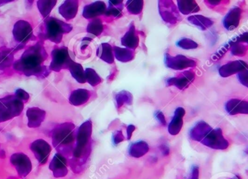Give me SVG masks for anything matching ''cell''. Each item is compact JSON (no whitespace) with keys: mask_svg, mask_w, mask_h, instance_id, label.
<instances>
[{"mask_svg":"<svg viewBox=\"0 0 248 179\" xmlns=\"http://www.w3.org/2000/svg\"><path fill=\"white\" fill-rule=\"evenodd\" d=\"M48 57L43 41H39L25 50L21 58L13 64L14 69L26 76L45 79L50 74L48 68L43 65Z\"/></svg>","mask_w":248,"mask_h":179,"instance_id":"6da1fadb","label":"cell"},{"mask_svg":"<svg viewBox=\"0 0 248 179\" xmlns=\"http://www.w3.org/2000/svg\"><path fill=\"white\" fill-rule=\"evenodd\" d=\"M92 128V121L88 120L77 130L76 143L70 161L71 167L75 173L78 172L80 166L85 164L91 153Z\"/></svg>","mask_w":248,"mask_h":179,"instance_id":"7a4b0ae2","label":"cell"},{"mask_svg":"<svg viewBox=\"0 0 248 179\" xmlns=\"http://www.w3.org/2000/svg\"><path fill=\"white\" fill-rule=\"evenodd\" d=\"M77 130L72 123H64L55 127L52 131L54 148L62 155L72 154L76 143Z\"/></svg>","mask_w":248,"mask_h":179,"instance_id":"3957f363","label":"cell"},{"mask_svg":"<svg viewBox=\"0 0 248 179\" xmlns=\"http://www.w3.org/2000/svg\"><path fill=\"white\" fill-rule=\"evenodd\" d=\"M72 29L73 27L71 24L53 17H47L42 25V31L39 34V37L42 41L47 40L59 44L62 42L63 34H69Z\"/></svg>","mask_w":248,"mask_h":179,"instance_id":"277c9868","label":"cell"},{"mask_svg":"<svg viewBox=\"0 0 248 179\" xmlns=\"http://www.w3.org/2000/svg\"><path fill=\"white\" fill-rule=\"evenodd\" d=\"M24 108V102L15 95L0 98V124L19 116Z\"/></svg>","mask_w":248,"mask_h":179,"instance_id":"5b68a950","label":"cell"},{"mask_svg":"<svg viewBox=\"0 0 248 179\" xmlns=\"http://www.w3.org/2000/svg\"><path fill=\"white\" fill-rule=\"evenodd\" d=\"M52 61L49 70L59 72L68 69L74 62V55L66 47H55L52 51Z\"/></svg>","mask_w":248,"mask_h":179,"instance_id":"8992f818","label":"cell"},{"mask_svg":"<svg viewBox=\"0 0 248 179\" xmlns=\"http://www.w3.org/2000/svg\"><path fill=\"white\" fill-rule=\"evenodd\" d=\"M201 143L206 147L214 150H226L229 146V141L223 137L220 128H212L211 131L202 140Z\"/></svg>","mask_w":248,"mask_h":179,"instance_id":"52a82bcc","label":"cell"},{"mask_svg":"<svg viewBox=\"0 0 248 179\" xmlns=\"http://www.w3.org/2000/svg\"><path fill=\"white\" fill-rule=\"evenodd\" d=\"M14 40L18 43V46L24 47L33 37V28L31 24L26 21H18L14 25L13 30Z\"/></svg>","mask_w":248,"mask_h":179,"instance_id":"ba28073f","label":"cell"},{"mask_svg":"<svg viewBox=\"0 0 248 179\" xmlns=\"http://www.w3.org/2000/svg\"><path fill=\"white\" fill-rule=\"evenodd\" d=\"M159 11L162 20L168 24L174 25L181 21V17L178 8L172 1H159Z\"/></svg>","mask_w":248,"mask_h":179,"instance_id":"9c48e42d","label":"cell"},{"mask_svg":"<svg viewBox=\"0 0 248 179\" xmlns=\"http://www.w3.org/2000/svg\"><path fill=\"white\" fill-rule=\"evenodd\" d=\"M165 63L167 67L175 70H183L197 66V63L194 60L183 55L171 56L167 53L165 55Z\"/></svg>","mask_w":248,"mask_h":179,"instance_id":"30bf717a","label":"cell"},{"mask_svg":"<svg viewBox=\"0 0 248 179\" xmlns=\"http://www.w3.org/2000/svg\"><path fill=\"white\" fill-rule=\"evenodd\" d=\"M11 163L16 169L18 176L25 178L30 174L32 169L31 160L24 153H15L11 157Z\"/></svg>","mask_w":248,"mask_h":179,"instance_id":"8fae6325","label":"cell"},{"mask_svg":"<svg viewBox=\"0 0 248 179\" xmlns=\"http://www.w3.org/2000/svg\"><path fill=\"white\" fill-rule=\"evenodd\" d=\"M32 152L40 165L46 164L51 152V147L44 139H37L33 141L30 145Z\"/></svg>","mask_w":248,"mask_h":179,"instance_id":"7c38bea8","label":"cell"},{"mask_svg":"<svg viewBox=\"0 0 248 179\" xmlns=\"http://www.w3.org/2000/svg\"><path fill=\"white\" fill-rule=\"evenodd\" d=\"M195 79V73L193 70H186L180 73L175 77L170 78L167 80V86H175L181 90L187 89Z\"/></svg>","mask_w":248,"mask_h":179,"instance_id":"4fadbf2b","label":"cell"},{"mask_svg":"<svg viewBox=\"0 0 248 179\" xmlns=\"http://www.w3.org/2000/svg\"><path fill=\"white\" fill-rule=\"evenodd\" d=\"M49 168L53 172L55 178H63L67 175V160L66 157L59 153L55 154L50 162Z\"/></svg>","mask_w":248,"mask_h":179,"instance_id":"5bb4252c","label":"cell"},{"mask_svg":"<svg viewBox=\"0 0 248 179\" xmlns=\"http://www.w3.org/2000/svg\"><path fill=\"white\" fill-rule=\"evenodd\" d=\"M247 69H248V65L245 62L242 60H235V61L229 62L222 66L219 69L218 72L221 77L227 78L247 70Z\"/></svg>","mask_w":248,"mask_h":179,"instance_id":"9a60e30c","label":"cell"},{"mask_svg":"<svg viewBox=\"0 0 248 179\" xmlns=\"http://www.w3.org/2000/svg\"><path fill=\"white\" fill-rule=\"evenodd\" d=\"M242 10L237 7L232 8L226 14L223 21V27L228 31H233L237 28L240 22Z\"/></svg>","mask_w":248,"mask_h":179,"instance_id":"2e32d148","label":"cell"},{"mask_svg":"<svg viewBox=\"0 0 248 179\" xmlns=\"http://www.w3.org/2000/svg\"><path fill=\"white\" fill-rule=\"evenodd\" d=\"M107 9V5L104 2L97 1L85 6L82 15L86 19H93L105 14Z\"/></svg>","mask_w":248,"mask_h":179,"instance_id":"e0dca14e","label":"cell"},{"mask_svg":"<svg viewBox=\"0 0 248 179\" xmlns=\"http://www.w3.org/2000/svg\"><path fill=\"white\" fill-rule=\"evenodd\" d=\"M226 112L231 115L248 113V102L238 99H232L225 105Z\"/></svg>","mask_w":248,"mask_h":179,"instance_id":"ac0fdd59","label":"cell"},{"mask_svg":"<svg viewBox=\"0 0 248 179\" xmlns=\"http://www.w3.org/2000/svg\"><path fill=\"white\" fill-rule=\"evenodd\" d=\"M28 126L30 128H38L45 121L46 112L38 108H31L27 110Z\"/></svg>","mask_w":248,"mask_h":179,"instance_id":"d6986e66","label":"cell"},{"mask_svg":"<svg viewBox=\"0 0 248 179\" xmlns=\"http://www.w3.org/2000/svg\"><path fill=\"white\" fill-rule=\"evenodd\" d=\"M186 114V110L183 108H178L174 112L172 119L168 125V132L172 136L179 134L184 124L183 118Z\"/></svg>","mask_w":248,"mask_h":179,"instance_id":"ffe728a7","label":"cell"},{"mask_svg":"<svg viewBox=\"0 0 248 179\" xmlns=\"http://www.w3.org/2000/svg\"><path fill=\"white\" fill-rule=\"evenodd\" d=\"M212 128L207 123L202 121L195 124L194 127L190 130L189 136L191 139L196 141H200L206 137L207 134L211 131Z\"/></svg>","mask_w":248,"mask_h":179,"instance_id":"44dd1931","label":"cell"},{"mask_svg":"<svg viewBox=\"0 0 248 179\" xmlns=\"http://www.w3.org/2000/svg\"><path fill=\"white\" fill-rule=\"evenodd\" d=\"M79 8L78 1H65L59 8V14L65 19L69 21L76 17Z\"/></svg>","mask_w":248,"mask_h":179,"instance_id":"7402d4cb","label":"cell"},{"mask_svg":"<svg viewBox=\"0 0 248 179\" xmlns=\"http://www.w3.org/2000/svg\"><path fill=\"white\" fill-rule=\"evenodd\" d=\"M121 42L122 44L127 49L133 50L137 48L139 44V36L136 34L134 24H130L128 31L122 38Z\"/></svg>","mask_w":248,"mask_h":179,"instance_id":"603a6c76","label":"cell"},{"mask_svg":"<svg viewBox=\"0 0 248 179\" xmlns=\"http://www.w3.org/2000/svg\"><path fill=\"white\" fill-rule=\"evenodd\" d=\"M91 95V92L87 89H77L71 93L69 102L74 106H80L89 100Z\"/></svg>","mask_w":248,"mask_h":179,"instance_id":"cb8c5ba5","label":"cell"},{"mask_svg":"<svg viewBox=\"0 0 248 179\" xmlns=\"http://www.w3.org/2000/svg\"><path fill=\"white\" fill-rule=\"evenodd\" d=\"M96 54L101 60L108 64H112L114 62L113 48L108 43L101 44L97 50Z\"/></svg>","mask_w":248,"mask_h":179,"instance_id":"d4e9b609","label":"cell"},{"mask_svg":"<svg viewBox=\"0 0 248 179\" xmlns=\"http://www.w3.org/2000/svg\"><path fill=\"white\" fill-rule=\"evenodd\" d=\"M149 150V146L146 141H137L130 145L129 148V154L135 158H139L144 156Z\"/></svg>","mask_w":248,"mask_h":179,"instance_id":"484cf974","label":"cell"},{"mask_svg":"<svg viewBox=\"0 0 248 179\" xmlns=\"http://www.w3.org/2000/svg\"><path fill=\"white\" fill-rule=\"evenodd\" d=\"M14 52L13 49H2L0 50V70L13 66L14 60Z\"/></svg>","mask_w":248,"mask_h":179,"instance_id":"4316f807","label":"cell"},{"mask_svg":"<svg viewBox=\"0 0 248 179\" xmlns=\"http://www.w3.org/2000/svg\"><path fill=\"white\" fill-rule=\"evenodd\" d=\"M188 21L193 25L200 28L202 31L208 29L214 24L211 19L201 15H191V16L188 17Z\"/></svg>","mask_w":248,"mask_h":179,"instance_id":"83f0119b","label":"cell"},{"mask_svg":"<svg viewBox=\"0 0 248 179\" xmlns=\"http://www.w3.org/2000/svg\"><path fill=\"white\" fill-rule=\"evenodd\" d=\"M113 53L116 59L123 63L131 61L135 57V53L133 50L127 48H121V47H113Z\"/></svg>","mask_w":248,"mask_h":179,"instance_id":"f1b7e54d","label":"cell"},{"mask_svg":"<svg viewBox=\"0 0 248 179\" xmlns=\"http://www.w3.org/2000/svg\"><path fill=\"white\" fill-rule=\"evenodd\" d=\"M178 10L184 15H188V14H195V13L200 11V7L197 5L195 1H178Z\"/></svg>","mask_w":248,"mask_h":179,"instance_id":"f546056e","label":"cell"},{"mask_svg":"<svg viewBox=\"0 0 248 179\" xmlns=\"http://www.w3.org/2000/svg\"><path fill=\"white\" fill-rule=\"evenodd\" d=\"M71 74L73 76L74 79L79 83H85L86 82L85 79V70L82 65L79 63H75V61L70 65L69 69Z\"/></svg>","mask_w":248,"mask_h":179,"instance_id":"4dcf8cb0","label":"cell"},{"mask_svg":"<svg viewBox=\"0 0 248 179\" xmlns=\"http://www.w3.org/2000/svg\"><path fill=\"white\" fill-rule=\"evenodd\" d=\"M123 1H108V8L106 11L107 16H113L118 18L122 16Z\"/></svg>","mask_w":248,"mask_h":179,"instance_id":"1f68e13d","label":"cell"},{"mask_svg":"<svg viewBox=\"0 0 248 179\" xmlns=\"http://www.w3.org/2000/svg\"><path fill=\"white\" fill-rule=\"evenodd\" d=\"M104 31V25L100 18H94L88 24L87 31L88 34H91L94 37H98L101 35Z\"/></svg>","mask_w":248,"mask_h":179,"instance_id":"d6a6232c","label":"cell"},{"mask_svg":"<svg viewBox=\"0 0 248 179\" xmlns=\"http://www.w3.org/2000/svg\"><path fill=\"white\" fill-rule=\"evenodd\" d=\"M57 1H37V8L40 11V14L43 15V18H46L48 17L51 13L52 10L56 6Z\"/></svg>","mask_w":248,"mask_h":179,"instance_id":"836d02e7","label":"cell"},{"mask_svg":"<svg viewBox=\"0 0 248 179\" xmlns=\"http://www.w3.org/2000/svg\"><path fill=\"white\" fill-rule=\"evenodd\" d=\"M115 99L118 108H122L124 104L128 105H131L133 104V95L127 91H122L119 92L116 95Z\"/></svg>","mask_w":248,"mask_h":179,"instance_id":"e575fe53","label":"cell"},{"mask_svg":"<svg viewBox=\"0 0 248 179\" xmlns=\"http://www.w3.org/2000/svg\"><path fill=\"white\" fill-rule=\"evenodd\" d=\"M143 1H138V0H133V1H127L126 2V7H127V11L129 14L132 15H139L141 14L143 8Z\"/></svg>","mask_w":248,"mask_h":179,"instance_id":"d590c367","label":"cell"},{"mask_svg":"<svg viewBox=\"0 0 248 179\" xmlns=\"http://www.w3.org/2000/svg\"><path fill=\"white\" fill-rule=\"evenodd\" d=\"M85 76L86 82L92 86H95L101 83V79L95 70L92 69H87L85 70Z\"/></svg>","mask_w":248,"mask_h":179,"instance_id":"8d00e7d4","label":"cell"},{"mask_svg":"<svg viewBox=\"0 0 248 179\" xmlns=\"http://www.w3.org/2000/svg\"><path fill=\"white\" fill-rule=\"evenodd\" d=\"M231 53L232 55L242 57L247 54L248 52V46L243 43L234 42L230 47Z\"/></svg>","mask_w":248,"mask_h":179,"instance_id":"74e56055","label":"cell"},{"mask_svg":"<svg viewBox=\"0 0 248 179\" xmlns=\"http://www.w3.org/2000/svg\"><path fill=\"white\" fill-rule=\"evenodd\" d=\"M176 45L183 50H194L198 47V44L190 39L184 38L177 41Z\"/></svg>","mask_w":248,"mask_h":179,"instance_id":"f35d334b","label":"cell"},{"mask_svg":"<svg viewBox=\"0 0 248 179\" xmlns=\"http://www.w3.org/2000/svg\"><path fill=\"white\" fill-rule=\"evenodd\" d=\"M234 42H236V40H235V38H233L232 39V40H231L230 41H228L226 44L222 46V47H220V48L219 49L216 53H215L214 55L212 57L213 60H219V59L221 58V57L224 55L225 53H226V52L230 49L232 44Z\"/></svg>","mask_w":248,"mask_h":179,"instance_id":"ab89813d","label":"cell"},{"mask_svg":"<svg viewBox=\"0 0 248 179\" xmlns=\"http://www.w3.org/2000/svg\"><path fill=\"white\" fill-rule=\"evenodd\" d=\"M15 95L18 99H21L24 103L28 102L30 97V95H29L26 91H24V89H17V90L16 91Z\"/></svg>","mask_w":248,"mask_h":179,"instance_id":"60d3db41","label":"cell"},{"mask_svg":"<svg viewBox=\"0 0 248 179\" xmlns=\"http://www.w3.org/2000/svg\"><path fill=\"white\" fill-rule=\"evenodd\" d=\"M237 79L239 82L244 86H248V70H243L237 73Z\"/></svg>","mask_w":248,"mask_h":179,"instance_id":"b9f144b4","label":"cell"},{"mask_svg":"<svg viewBox=\"0 0 248 179\" xmlns=\"http://www.w3.org/2000/svg\"><path fill=\"white\" fill-rule=\"evenodd\" d=\"M124 140V137L122 131H117L113 136V141L114 144H118L123 142Z\"/></svg>","mask_w":248,"mask_h":179,"instance_id":"7bdbcfd3","label":"cell"},{"mask_svg":"<svg viewBox=\"0 0 248 179\" xmlns=\"http://www.w3.org/2000/svg\"><path fill=\"white\" fill-rule=\"evenodd\" d=\"M155 117H156V120L159 121L161 125H166V119H165L163 112H161V111H156V112H155Z\"/></svg>","mask_w":248,"mask_h":179,"instance_id":"ee69618b","label":"cell"},{"mask_svg":"<svg viewBox=\"0 0 248 179\" xmlns=\"http://www.w3.org/2000/svg\"><path fill=\"white\" fill-rule=\"evenodd\" d=\"M92 40L93 39L91 38V37H85L82 41V45H81V49H82V50H84L85 49H86L87 47L89 45L90 43L91 42Z\"/></svg>","mask_w":248,"mask_h":179,"instance_id":"f6af8a7d","label":"cell"},{"mask_svg":"<svg viewBox=\"0 0 248 179\" xmlns=\"http://www.w3.org/2000/svg\"><path fill=\"white\" fill-rule=\"evenodd\" d=\"M199 174H200L199 167L197 166H194L191 170V177L189 178V179H199Z\"/></svg>","mask_w":248,"mask_h":179,"instance_id":"bcb514c9","label":"cell"},{"mask_svg":"<svg viewBox=\"0 0 248 179\" xmlns=\"http://www.w3.org/2000/svg\"><path fill=\"white\" fill-rule=\"evenodd\" d=\"M136 130V126L133 125H130L127 126V139L130 140L131 138L132 135H133V132Z\"/></svg>","mask_w":248,"mask_h":179,"instance_id":"7dc6e473","label":"cell"},{"mask_svg":"<svg viewBox=\"0 0 248 179\" xmlns=\"http://www.w3.org/2000/svg\"><path fill=\"white\" fill-rule=\"evenodd\" d=\"M205 3L207 4L209 6L214 7L216 6V5H219L220 4L222 3V1H219V0H208V1H205Z\"/></svg>","mask_w":248,"mask_h":179,"instance_id":"c3c4849f","label":"cell"},{"mask_svg":"<svg viewBox=\"0 0 248 179\" xmlns=\"http://www.w3.org/2000/svg\"><path fill=\"white\" fill-rule=\"evenodd\" d=\"M161 151L163 153L164 155H168L169 154L170 150L166 145H162L160 147Z\"/></svg>","mask_w":248,"mask_h":179,"instance_id":"681fc988","label":"cell"},{"mask_svg":"<svg viewBox=\"0 0 248 179\" xmlns=\"http://www.w3.org/2000/svg\"><path fill=\"white\" fill-rule=\"evenodd\" d=\"M8 2H11V1H0V5H2V4L7 3Z\"/></svg>","mask_w":248,"mask_h":179,"instance_id":"f907efd6","label":"cell"},{"mask_svg":"<svg viewBox=\"0 0 248 179\" xmlns=\"http://www.w3.org/2000/svg\"><path fill=\"white\" fill-rule=\"evenodd\" d=\"M232 179H240V178L238 177V176H233V177L232 178Z\"/></svg>","mask_w":248,"mask_h":179,"instance_id":"816d5d0a","label":"cell"},{"mask_svg":"<svg viewBox=\"0 0 248 179\" xmlns=\"http://www.w3.org/2000/svg\"><path fill=\"white\" fill-rule=\"evenodd\" d=\"M16 179V178H14V177H10L9 179Z\"/></svg>","mask_w":248,"mask_h":179,"instance_id":"f5cc1de1","label":"cell"}]
</instances>
